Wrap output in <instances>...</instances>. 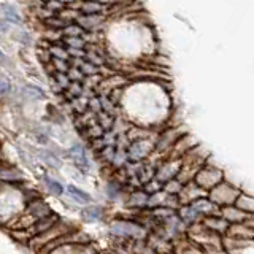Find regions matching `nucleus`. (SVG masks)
Returning a JSON list of instances; mask_svg holds the SVG:
<instances>
[{"label":"nucleus","mask_w":254,"mask_h":254,"mask_svg":"<svg viewBox=\"0 0 254 254\" xmlns=\"http://www.w3.org/2000/svg\"><path fill=\"white\" fill-rule=\"evenodd\" d=\"M192 180L198 188H202L205 192H208L210 189H213L218 183L224 180V175H222V172L219 169H216V167L203 164L200 169L197 170Z\"/></svg>","instance_id":"obj_1"},{"label":"nucleus","mask_w":254,"mask_h":254,"mask_svg":"<svg viewBox=\"0 0 254 254\" xmlns=\"http://www.w3.org/2000/svg\"><path fill=\"white\" fill-rule=\"evenodd\" d=\"M238 194H240V190L235 189L232 185H229V183H224V180H222L213 189L208 190V198L218 206H227L235 202Z\"/></svg>","instance_id":"obj_2"},{"label":"nucleus","mask_w":254,"mask_h":254,"mask_svg":"<svg viewBox=\"0 0 254 254\" xmlns=\"http://www.w3.org/2000/svg\"><path fill=\"white\" fill-rule=\"evenodd\" d=\"M154 145L156 143L151 138H138L129 143L126 153L127 159L130 162H141L143 159H146L151 153H154Z\"/></svg>","instance_id":"obj_3"},{"label":"nucleus","mask_w":254,"mask_h":254,"mask_svg":"<svg viewBox=\"0 0 254 254\" xmlns=\"http://www.w3.org/2000/svg\"><path fill=\"white\" fill-rule=\"evenodd\" d=\"M183 133L185 132H183L180 127H169V129H165L159 135V138L154 145V151H157V153H165V151L172 149L175 141H177Z\"/></svg>","instance_id":"obj_4"},{"label":"nucleus","mask_w":254,"mask_h":254,"mask_svg":"<svg viewBox=\"0 0 254 254\" xmlns=\"http://www.w3.org/2000/svg\"><path fill=\"white\" fill-rule=\"evenodd\" d=\"M180 169H181V159H170V161L164 162L156 170V180H159L161 183H165L167 180L177 178Z\"/></svg>","instance_id":"obj_5"},{"label":"nucleus","mask_w":254,"mask_h":254,"mask_svg":"<svg viewBox=\"0 0 254 254\" xmlns=\"http://www.w3.org/2000/svg\"><path fill=\"white\" fill-rule=\"evenodd\" d=\"M107 5L99 0H79L76 10L81 14H103Z\"/></svg>","instance_id":"obj_6"},{"label":"nucleus","mask_w":254,"mask_h":254,"mask_svg":"<svg viewBox=\"0 0 254 254\" xmlns=\"http://www.w3.org/2000/svg\"><path fill=\"white\" fill-rule=\"evenodd\" d=\"M75 22H78L86 32H91V30H95L97 27L102 26L103 14H81L79 13Z\"/></svg>","instance_id":"obj_7"},{"label":"nucleus","mask_w":254,"mask_h":254,"mask_svg":"<svg viewBox=\"0 0 254 254\" xmlns=\"http://www.w3.org/2000/svg\"><path fill=\"white\" fill-rule=\"evenodd\" d=\"M2 13H3V18L8 24H14V26H22V16L18 11V8L10 5V3H3L2 5Z\"/></svg>","instance_id":"obj_8"},{"label":"nucleus","mask_w":254,"mask_h":254,"mask_svg":"<svg viewBox=\"0 0 254 254\" xmlns=\"http://www.w3.org/2000/svg\"><path fill=\"white\" fill-rule=\"evenodd\" d=\"M68 156L73 159V162L76 164V167L79 169H86L87 167V157H86V149L83 145H73L68 151Z\"/></svg>","instance_id":"obj_9"},{"label":"nucleus","mask_w":254,"mask_h":254,"mask_svg":"<svg viewBox=\"0 0 254 254\" xmlns=\"http://www.w3.org/2000/svg\"><path fill=\"white\" fill-rule=\"evenodd\" d=\"M22 95L27 100H42L45 99V91L35 84H26L22 87Z\"/></svg>","instance_id":"obj_10"},{"label":"nucleus","mask_w":254,"mask_h":254,"mask_svg":"<svg viewBox=\"0 0 254 254\" xmlns=\"http://www.w3.org/2000/svg\"><path fill=\"white\" fill-rule=\"evenodd\" d=\"M115 119H116V116H111V115L105 113V111H99V113H95V123H97L105 132L113 129Z\"/></svg>","instance_id":"obj_11"},{"label":"nucleus","mask_w":254,"mask_h":254,"mask_svg":"<svg viewBox=\"0 0 254 254\" xmlns=\"http://www.w3.org/2000/svg\"><path fill=\"white\" fill-rule=\"evenodd\" d=\"M234 203H235V206H237L238 210H242V211L248 213V214L253 213V206L254 205H253L251 195H248V194H238Z\"/></svg>","instance_id":"obj_12"},{"label":"nucleus","mask_w":254,"mask_h":254,"mask_svg":"<svg viewBox=\"0 0 254 254\" xmlns=\"http://www.w3.org/2000/svg\"><path fill=\"white\" fill-rule=\"evenodd\" d=\"M48 53H50V56H51V58H54V59H64V61H68L67 48L64 46L61 42L51 43L50 46H48Z\"/></svg>","instance_id":"obj_13"},{"label":"nucleus","mask_w":254,"mask_h":254,"mask_svg":"<svg viewBox=\"0 0 254 254\" xmlns=\"http://www.w3.org/2000/svg\"><path fill=\"white\" fill-rule=\"evenodd\" d=\"M67 192H68L71 197H73L76 202H79V203H89V202L92 200L89 194L84 192V190H81L79 188L73 186V185H70V186L67 188Z\"/></svg>","instance_id":"obj_14"},{"label":"nucleus","mask_w":254,"mask_h":254,"mask_svg":"<svg viewBox=\"0 0 254 254\" xmlns=\"http://www.w3.org/2000/svg\"><path fill=\"white\" fill-rule=\"evenodd\" d=\"M61 32L64 37H83L86 34V30L78 22H68Z\"/></svg>","instance_id":"obj_15"},{"label":"nucleus","mask_w":254,"mask_h":254,"mask_svg":"<svg viewBox=\"0 0 254 254\" xmlns=\"http://www.w3.org/2000/svg\"><path fill=\"white\" fill-rule=\"evenodd\" d=\"M83 218L86 219V221H99L102 216H103V211H102V208L100 206H94V205H91V206H87V208H84L83 210Z\"/></svg>","instance_id":"obj_16"},{"label":"nucleus","mask_w":254,"mask_h":254,"mask_svg":"<svg viewBox=\"0 0 254 254\" xmlns=\"http://www.w3.org/2000/svg\"><path fill=\"white\" fill-rule=\"evenodd\" d=\"M30 214L32 216H35V218H43V216H48V213H50V208L45 205V202H34L30 205V208H29Z\"/></svg>","instance_id":"obj_17"},{"label":"nucleus","mask_w":254,"mask_h":254,"mask_svg":"<svg viewBox=\"0 0 254 254\" xmlns=\"http://www.w3.org/2000/svg\"><path fill=\"white\" fill-rule=\"evenodd\" d=\"M61 43L65 48H86V40L83 37H64L62 35Z\"/></svg>","instance_id":"obj_18"},{"label":"nucleus","mask_w":254,"mask_h":254,"mask_svg":"<svg viewBox=\"0 0 254 254\" xmlns=\"http://www.w3.org/2000/svg\"><path fill=\"white\" fill-rule=\"evenodd\" d=\"M67 24L68 22H65L62 18H59L58 14H53V16H50V18L45 19V26L48 29H53V30H62Z\"/></svg>","instance_id":"obj_19"},{"label":"nucleus","mask_w":254,"mask_h":254,"mask_svg":"<svg viewBox=\"0 0 254 254\" xmlns=\"http://www.w3.org/2000/svg\"><path fill=\"white\" fill-rule=\"evenodd\" d=\"M40 157H42V161H43L46 165L53 167V169H59V167H61L59 157L56 156L54 153H51V151H40Z\"/></svg>","instance_id":"obj_20"},{"label":"nucleus","mask_w":254,"mask_h":254,"mask_svg":"<svg viewBox=\"0 0 254 254\" xmlns=\"http://www.w3.org/2000/svg\"><path fill=\"white\" fill-rule=\"evenodd\" d=\"M78 68L83 71L84 76H89V75H95V73H100V67H95L94 64L87 62V61H81V64L78 65Z\"/></svg>","instance_id":"obj_21"},{"label":"nucleus","mask_w":254,"mask_h":254,"mask_svg":"<svg viewBox=\"0 0 254 254\" xmlns=\"http://www.w3.org/2000/svg\"><path fill=\"white\" fill-rule=\"evenodd\" d=\"M45 185H46L48 189H50V192L54 194V195H61L64 192V188H62L61 183H58V181L50 178V177H45Z\"/></svg>","instance_id":"obj_22"},{"label":"nucleus","mask_w":254,"mask_h":254,"mask_svg":"<svg viewBox=\"0 0 254 254\" xmlns=\"http://www.w3.org/2000/svg\"><path fill=\"white\" fill-rule=\"evenodd\" d=\"M53 81L58 84L62 91L70 84V79H68L67 73H62V71H54V73H53Z\"/></svg>","instance_id":"obj_23"},{"label":"nucleus","mask_w":254,"mask_h":254,"mask_svg":"<svg viewBox=\"0 0 254 254\" xmlns=\"http://www.w3.org/2000/svg\"><path fill=\"white\" fill-rule=\"evenodd\" d=\"M65 73H67V76H68L70 81H81V83H83V79H84L83 71L79 70L78 67H73V65H70Z\"/></svg>","instance_id":"obj_24"},{"label":"nucleus","mask_w":254,"mask_h":254,"mask_svg":"<svg viewBox=\"0 0 254 254\" xmlns=\"http://www.w3.org/2000/svg\"><path fill=\"white\" fill-rule=\"evenodd\" d=\"M11 91V81L10 78H6L5 75L0 73V97H5Z\"/></svg>","instance_id":"obj_25"},{"label":"nucleus","mask_w":254,"mask_h":254,"mask_svg":"<svg viewBox=\"0 0 254 254\" xmlns=\"http://www.w3.org/2000/svg\"><path fill=\"white\" fill-rule=\"evenodd\" d=\"M43 6L48 11H51L53 14H58L59 11H62L64 8H65V5H64L62 2H59V0H50V2L43 3Z\"/></svg>","instance_id":"obj_26"},{"label":"nucleus","mask_w":254,"mask_h":254,"mask_svg":"<svg viewBox=\"0 0 254 254\" xmlns=\"http://www.w3.org/2000/svg\"><path fill=\"white\" fill-rule=\"evenodd\" d=\"M51 65L54 68V71H62V73H65L70 67V62L68 61H64V59H54L51 58Z\"/></svg>","instance_id":"obj_27"},{"label":"nucleus","mask_w":254,"mask_h":254,"mask_svg":"<svg viewBox=\"0 0 254 254\" xmlns=\"http://www.w3.org/2000/svg\"><path fill=\"white\" fill-rule=\"evenodd\" d=\"M59 2H62L65 6H68V5H73V3L79 2V0H59Z\"/></svg>","instance_id":"obj_28"},{"label":"nucleus","mask_w":254,"mask_h":254,"mask_svg":"<svg viewBox=\"0 0 254 254\" xmlns=\"http://www.w3.org/2000/svg\"><path fill=\"white\" fill-rule=\"evenodd\" d=\"M5 59H6V58H5V53H3L2 50H0V62H5Z\"/></svg>","instance_id":"obj_29"},{"label":"nucleus","mask_w":254,"mask_h":254,"mask_svg":"<svg viewBox=\"0 0 254 254\" xmlns=\"http://www.w3.org/2000/svg\"><path fill=\"white\" fill-rule=\"evenodd\" d=\"M99 2H102V3H105V5H107V3H110V2H113V0H99Z\"/></svg>","instance_id":"obj_30"},{"label":"nucleus","mask_w":254,"mask_h":254,"mask_svg":"<svg viewBox=\"0 0 254 254\" xmlns=\"http://www.w3.org/2000/svg\"><path fill=\"white\" fill-rule=\"evenodd\" d=\"M40 2H43V3H46V2H50V0H40Z\"/></svg>","instance_id":"obj_31"}]
</instances>
